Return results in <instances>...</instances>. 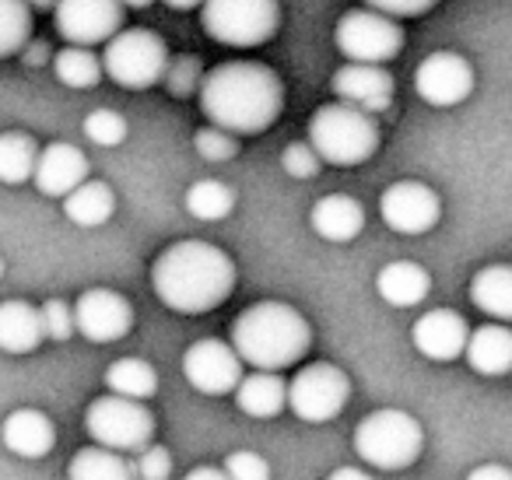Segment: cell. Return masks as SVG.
Segmentation results:
<instances>
[{"instance_id":"cell-29","label":"cell","mask_w":512,"mask_h":480,"mask_svg":"<svg viewBox=\"0 0 512 480\" xmlns=\"http://www.w3.org/2000/svg\"><path fill=\"white\" fill-rule=\"evenodd\" d=\"M53 74L67 88H95L102 81V60L92 53V46H64L53 57Z\"/></svg>"},{"instance_id":"cell-44","label":"cell","mask_w":512,"mask_h":480,"mask_svg":"<svg viewBox=\"0 0 512 480\" xmlns=\"http://www.w3.org/2000/svg\"><path fill=\"white\" fill-rule=\"evenodd\" d=\"M334 480H365V470H355V466H341V470L330 473Z\"/></svg>"},{"instance_id":"cell-17","label":"cell","mask_w":512,"mask_h":480,"mask_svg":"<svg viewBox=\"0 0 512 480\" xmlns=\"http://www.w3.org/2000/svg\"><path fill=\"white\" fill-rule=\"evenodd\" d=\"M467 319L453 309H432L411 326L414 351L425 354L428 361H456L467 344Z\"/></svg>"},{"instance_id":"cell-32","label":"cell","mask_w":512,"mask_h":480,"mask_svg":"<svg viewBox=\"0 0 512 480\" xmlns=\"http://www.w3.org/2000/svg\"><path fill=\"white\" fill-rule=\"evenodd\" d=\"M32 39V8L25 0H0V60L22 53Z\"/></svg>"},{"instance_id":"cell-19","label":"cell","mask_w":512,"mask_h":480,"mask_svg":"<svg viewBox=\"0 0 512 480\" xmlns=\"http://www.w3.org/2000/svg\"><path fill=\"white\" fill-rule=\"evenodd\" d=\"M0 438H4V445H8L15 456L43 459V456H50L53 445H57V428H53V421L43 414V410L18 407L4 417V424H0Z\"/></svg>"},{"instance_id":"cell-18","label":"cell","mask_w":512,"mask_h":480,"mask_svg":"<svg viewBox=\"0 0 512 480\" xmlns=\"http://www.w3.org/2000/svg\"><path fill=\"white\" fill-rule=\"evenodd\" d=\"M88 179V158L74 144H46L36 155V169H32V183L43 197H64L74 186Z\"/></svg>"},{"instance_id":"cell-25","label":"cell","mask_w":512,"mask_h":480,"mask_svg":"<svg viewBox=\"0 0 512 480\" xmlns=\"http://www.w3.org/2000/svg\"><path fill=\"white\" fill-rule=\"evenodd\" d=\"M470 302L491 316L495 323H509L512 319V267L505 263H491L481 267L470 281Z\"/></svg>"},{"instance_id":"cell-36","label":"cell","mask_w":512,"mask_h":480,"mask_svg":"<svg viewBox=\"0 0 512 480\" xmlns=\"http://www.w3.org/2000/svg\"><path fill=\"white\" fill-rule=\"evenodd\" d=\"M281 165H285V172H288L292 179H313L316 172L323 169L320 155H316V151L309 148V141L288 144V148L281 151Z\"/></svg>"},{"instance_id":"cell-31","label":"cell","mask_w":512,"mask_h":480,"mask_svg":"<svg viewBox=\"0 0 512 480\" xmlns=\"http://www.w3.org/2000/svg\"><path fill=\"white\" fill-rule=\"evenodd\" d=\"M186 211L197 221H221L235 211V193L218 179H200L186 190Z\"/></svg>"},{"instance_id":"cell-39","label":"cell","mask_w":512,"mask_h":480,"mask_svg":"<svg viewBox=\"0 0 512 480\" xmlns=\"http://www.w3.org/2000/svg\"><path fill=\"white\" fill-rule=\"evenodd\" d=\"M172 473V456L165 445H144L137 459V477L144 480H165Z\"/></svg>"},{"instance_id":"cell-28","label":"cell","mask_w":512,"mask_h":480,"mask_svg":"<svg viewBox=\"0 0 512 480\" xmlns=\"http://www.w3.org/2000/svg\"><path fill=\"white\" fill-rule=\"evenodd\" d=\"M36 141L29 134H18V130H8L0 134V183L8 186H22L32 179V169H36Z\"/></svg>"},{"instance_id":"cell-37","label":"cell","mask_w":512,"mask_h":480,"mask_svg":"<svg viewBox=\"0 0 512 480\" xmlns=\"http://www.w3.org/2000/svg\"><path fill=\"white\" fill-rule=\"evenodd\" d=\"M39 316H43V330L50 340H60V344H64V340L74 333L71 305H67L64 298H50V302H43L39 305Z\"/></svg>"},{"instance_id":"cell-30","label":"cell","mask_w":512,"mask_h":480,"mask_svg":"<svg viewBox=\"0 0 512 480\" xmlns=\"http://www.w3.org/2000/svg\"><path fill=\"white\" fill-rule=\"evenodd\" d=\"M71 480H127L130 470L123 463V452L106 449V445H88L67 466Z\"/></svg>"},{"instance_id":"cell-5","label":"cell","mask_w":512,"mask_h":480,"mask_svg":"<svg viewBox=\"0 0 512 480\" xmlns=\"http://www.w3.org/2000/svg\"><path fill=\"white\" fill-rule=\"evenodd\" d=\"M421 445H425V431H421L418 417L397 407L372 410L355 428L358 459L376 470H407L421 456Z\"/></svg>"},{"instance_id":"cell-2","label":"cell","mask_w":512,"mask_h":480,"mask_svg":"<svg viewBox=\"0 0 512 480\" xmlns=\"http://www.w3.org/2000/svg\"><path fill=\"white\" fill-rule=\"evenodd\" d=\"M151 288L158 302L183 316H200L218 305L235 288V263L225 249L211 242L183 239L169 246L151 267Z\"/></svg>"},{"instance_id":"cell-42","label":"cell","mask_w":512,"mask_h":480,"mask_svg":"<svg viewBox=\"0 0 512 480\" xmlns=\"http://www.w3.org/2000/svg\"><path fill=\"white\" fill-rule=\"evenodd\" d=\"M22 53H25V64H29V67L43 64V60L50 57V53H46V46H43V43H36V46H32V39H29V43L22 46Z\"/></svg>"},{"instance_id":"cell-27","label":"cell","mask_w":512,"mask_h":480,"mask_svg":"<svg viewBox=\"0 0 512 480\" xmlns=\"http://www.w3.org/2000/svg\"><path fill=\"white\" fill-rule=\"evenodd\" d=\"M106 386L116 396L130 400H151L158 393V372L141 358H120L106 368Z\"/></svg>"},{"instance_id":"cell-48","label":"cell","mask_w":512,"mask_h":480,"mask_svg":"<svg viewBox=\"0 0 512 480\" xmlns=\"http://www.w3.org/2000/svg\"><path fill=\"white\" fill-rule=\"evenodd\" d=\"M0 277H4V260H0Z\"/></svg>"},{"instance_id":"cell-13","label":"cell","mask_w":512,"mask_h":480,"mask_svg":"<svg viewBox=\"0 0 512 480\" xmlns=\"http://www.w3.org/2000/svg\"><path fill=\"white\" fill-rule=\"evenodd\" d=\"M414 92H418L421 102L435 109L460 106L474 92V67L460 53H428L414 71Z\"/></svg>"},{"instance_id":"cell-12","label":"cell","mask_w":512,"mask_h":480,"mask_svg":"<svg viewBox=\"0 0 512 480\" xmlns=\"http://www.w3.org/2000/svg\"><path fill=\"white\" fill-rule=\"evenodd\" d=\"M53 25L71 46L106 43L123 29L120 0H53Z\"/></svg>"},{"instance_id":"cell-34","label":"cell","mask_w":512,"mask_h":480,"mask_svg":"<svg viewBox=\"0 0 512 480\" xmlns=\"http://www.w3.org/2000/svg\"><path fill=\"white\" fill-rule=\"evenodd\" d=\"M193 148H197V155L204 158V162H228V158L239 155L235 134H228V130H221V127L197 130V134H193Z\"/></svg>"},{"instance_id":"cell-20","label":"cell","mask_w":512,"mask_h":480,"mask_svg":"<svg viewBox=\"0 0 512 480\" xmlns=\"http://www.w3.org/2000/svg\"><path fill=\"white\" fill-rule=\"evenodd\" d=\"M309 225L327 242H351L365 228V211L348 193H330V197L316 200L313 214H309Z\"/></svg>"},{"instance_id":"cell-43","label":"cell","mask_w":512,"mask_h":480,"mask_svg":"<svg viewBox=\"0 0 512 480\" xmlns=\"http://www.w3.org/2000/svg\"><path fill=\"white\" fill-rule=\"evenodd\" d=\"M225 477V470H214V466H197V470H190V480H221Z\"/></svg>"},{"instance_id":"cell-1","label":"cell","mask_w":512,"mask_h":480,"mask_svg":"<svg viewBox=\"0 0 512 480\" xmlns=\"http://www.w3.org/2000/svg\"><path fill=\"white\" fill-rule=\"evenodd\" d=\"M200 113L235 137H253L274 127L285 109V81L267 64L228 60L200 74L197 85Z\"/></svg>"},{"instance_id":"cell-47","label":"cell","mask_w":512,"mask_h":480,"mask_svg":"<svg viewBox=\"0 0 512 480\" xmlns=\"http://www.w3.org/2000/svg\"><path fill=\"white\" fill-rule=\"evenodd\" d=\"M29 8H36V11H43V8H53V0H25Z\"/></svg>"},{"instance_id":"cell-3","label":"cell","mask_w":512,"mask_h":480,"mask_svg":"<svg viewBox=\"0 0 512 480\" xmlns=\"http://www.w3.org/2000/svg\"><path fill=\"white\" fill-rule=\"evenodd\" d=\"M313 344L306 316L285 302H256L242 309L232 323V351L242 365L281 372L306 358Z\"/></svg>"},{"instance_id":"cell-38","label":"cell","mask_w":512,"mask_h":480,"mask_svg":"<svg viewBox=\"0 0 512 480\" xmlns=\"http://www.w3.org/2000/svg\"><path fill=\"white\" fill-rule=\"evenodd\" d=\"M225 477L232 480H267L271 477V466H267L264 456H256L249 449H239L225 459Z\"/></svg>"},{"instance_id":"cell-22","label":"cell","mask_w":512,"mask_h":480,"mask_svg":"<svg viewBox=\"0 0 512 480\" xmlns=\"http://www.w3.org/2000/svg\"><path fill=\"white\" fill-rule=\"evenodd\" d=\"M46 340L43 316L36 305L11 298L0 302V351L4 354H32Z\"/></svg>"},{"instance_id":"cell-45","label":"cell","mask_w":512,"mask_h":480,"mask_svg":"<svg viewBox=\"0 0 512 480\" xmlns=\"http://www.w3.org/2000/svg\"><path fill=\"white\" fill-rule=\"evenodd\" d=\"M165 4H169L172 11H193V8H200L204 0H165Z\"/></svg>"},{"instance_id":"cell-10","label":"cell","mask_w":512,"mask_h":480,"mask_svg":"<svg viewBox=\"0 0 512 480\" xmlns=\"http://www.w3.org/2000/svg\"><path fill=\"white\" fill-rule=\"evenodd\" d=\"M334 43L351 64H390L404 50V29L397 18L379 15V11H348L337 22Z\"/></svg>"},{"instance_id":"cell-7","label":"cell","mask_w":512,"mask_h":480,"mask_svg":"<svg viewBox=\"0 0 512 480\" xmlns=\"http://www.w3.org/2000/svg\"><path fill=\"white\" fill-rule=\"evenodd\" d=\"M200 25L221 46H264L281 25L278 0H204Z\"/></svg>"},{"instance_id":"cell-14","label":"cell","mask_w":512,"mask_h":480,"mask_svg":"<svg viewBox=\"0 0 512 480\" xmlns=\"http://www.w3.org/2000/svg\"><path fill=\"white\" fill-rule=\"evenodd\" d=\"M74 330L92 344H113L134 326V305L113 288H88L71 309Z\"/></svg>"},{"instance_id":"cell-9","label":"cell","mask_w":512,"mask_h":480,"mask_svg":"<svg viewBox=\"0 0 512 480\" xmlns=\"http://www.w3.org/2000/svg\"><path fill=\"white\" fill-rule=\"evenodd\" d=\"M351 400V382L330 361H316V365L299 368L292 382L285 386V407L292 410L299 421L309 424H327L348 407Z\"/></svg>"},{"instance_id":"cell-21","label":"cell","mask_w":512,"mask_h":480,"mask_svg":"<svg viewBox=\"0 0 512 480\" xmlns=\"http://www.w3.org/2000/svg\"><path fill=\"white\" fill-rule=\"evenodd\" d=\"M463 354H467V365L477 375L498 379V375H505L512 368V333L502 323L477 326V330L467 333Z\"/></svg>"},{"instance_id":"cell-46","label":"cell","mask_w":512,"mask_h":480,"mask_svg":"<svg viewBox=\"0 0 512 480\" xmlns=\"http://www.w3.org/2000/svg\"><path fill=\"white\" fill-rule=\"evenodd\" d=\"M123 8H134V11H141V8H148L151 0H120Z\"/></svg>"},{"instance_id":"cell-23","label":"cell","mask_w":512,"mask_h":480,"mask_svg":"<svg viewBox=\"0 0 512 480\" xmlns=\"http://www.w3.org/2000/svg\"><path fill=\"white\" fill-rule=\"evenodd\" d=\"M376 291L386 305L393 309H414L428 298L432 291V277H428L425 267L411 260H397V263H386L376 277Z\"/></svg>"},{"instance_id":"cell-6","label":"cell","mask_w":512,"mask_h":480,"mask_svg":"<svg viewBox=\"0 0 512 480\" xmlns=\"http://www.w3.org/2000/svg\"><path fill=\"white\" fill-rule=\"evenodd\" d=\"M102 74L116 81L120 88L141 92L162 81L165 64H169V46L158 32L148 29H120L106 39L102 50Z\"/></svg>"},{"instance_id":"cell-35","label":"cell","mask_w":512,"mask_h":480,"mask_svg":"<svg viewBox=\"0 0 512 480\" xmlns=\"http://www.w3.org/2000/svg\"><path fill=\"white\" fill-rule=\"evenodd\" d=\"M200 74H204V71H200V60H197V57H190V53H183V57H176V60L169 57L162 81L169 85V92L176 95V99H183V95H193V92H197Z\"/></svg>"},{"instance_id":"cell-16","label":"cell","mask_w":512,"mask_h":480,"mask_svg":"<svg viewBox=\"0 0 512 480\" xmlns=\"http://www.w3.org/2000/svg\"><path fill=\"white\" fill-rule=\"evenodd\" d=\"M330 88H334V95L341 102H348V106H355V109H365V113H372V116L386 113V109L393 106V92H397L393 74L383 71V64L341 67V71L334 74V81H330Z\"/></svg>"},{"instance_id":"cell-40","label":"cell","mask_w":512,"mask_h":480,"mask_svg":"<svg viewBox=\"0 0 512 480\" xmlns=\"http://www.w3.org/2000/svg\"><path fill=\"white\" fill-rule=\"evenodd\" d=\"M372 11L379 15H390V18H421L439 4V0H365Z\"/></svg>"},{"instance_id":"cell-4","label":"cell","mask_w":512,"mask_h":480,"mask_svg":"<svg viewBox=\"0 0 512 480\" xmlns=\"http://www.w3.org/2000/svg\"><path fill=\"white\" fill-rule=\"evenodd\" d=\"M309 148L320 155L323 165L355 169L379 151L376 116L348 106V102L320 106L309 120Z\"/></svg>"},{"instance_id":"cell-41","label":"cell","mask_w":512,"mask_h":480,"mask_svg":"<svg viewBox=\"0 0 512 480\" xmlns=\"http://www.w3.org/2000/svg\"><path fill=\"white\" fill-rule=\"evenodd\" d=\"M470 480H512V470L509 466H477Z\"/></svg>"},{"instance_id":"cell-15","label":"cell","mask_w":512,"mask_h":480,"mask_svg":"<svg viewBox=\"0 0 512 480\" xmlns=\"http://www.w3.org/2000/svg\"><path fill=\"white\" fill-rule=\"evenodd\" d=\"M183 375L197 393L225 396L242 379V361L225 340L204 337L183 354Z\"/></svg>"},{"instance_id":"cell-33","label":"cell","mask_w":512,"mask_h":480,"mask_svg":"<svg viewBox=\"0 0 512 480\" xmlns=\"http://www.w3.org/2000/svg\"><path fill=\"white\" fill-rule=\"evenodd\" d=\"M85 137L99 148H116L127 141V120L113 109H95L85 116Z\"/></svg>"},{"instance_id":"cell-24","label":"cell","mask_w":512,"mask_h":480,"mask_svg":"<svg viewBox=\"0 0 512 480\" xmlns=\"http://www.w3.org/2000/svg\"><path fill=\"white\" fill-rule=\"evenodd\" d=\"M235 407L249 417H260V421H271L285 410V379H278V372H264L256 368L253 375H242L235 382Z\"/></svg>"},{"instance_id":"cell-11","label":"cell","mask_w":512,"mask_h":480,"mask_svg":"<svg viewBox=\"0 0 512 480\" xmlns=\"http://www.w3.org/2000/svg\"><path fill=\"white\" fill-rule=\"evenodd\" d=\"M379 214H383L386 228H393L397 235H425L439 225L442 200L428 183L400 179V183L383 190V197H379Z\"/></svg>"},{"instance_id":"cell-8","label":"cell","mask_w":512,"mask_h":480,"mask_svg":"<svg viewBox=\"0 0 512 480\" xmlns=\"http://www.w3.org/2000/svg\"><path fill=\"white\" fill-rule=\"evenodd\" d=\"M88 435L99 445L116 452H141L155 435V417L144 407V400H130V396H99L92 400L85 414Z\"/></svg>"},{"instance_id":"cell-26","label":"cell","mask_w":512,"mask_h":480,"mask_svg":"<svg viewBox=\"0 0 512 480\" xmlns=\"http://www.w3.org/2000/svg\"><path fill=\"white\" fill-rule=\"evenodd\" d=\"M60 200H64L67 221H74V225H81V228L106 225L116 211L113 190H109L106 183H99V179H81V183L74 186L71 193H64Z\"/></svg>"}]
</instances>
